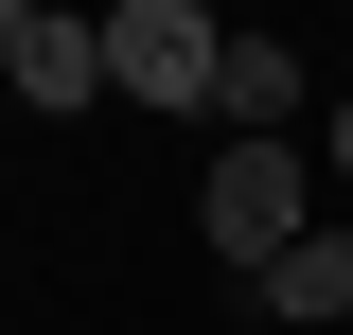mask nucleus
<instances>
[{"label": "nucleus", "mask_w": 353, "mask_h": 335, "mask_svg": "<svg viewBox=\"0 0 353 335\" xmlns=\"http://www.w3.org/2000/svg\"><path fill=\"white\" fill-rule=\"evenodd\" d=\"M212 71H230L212 0H106V88H124V106H194V124H212Z\"/></svg>", "instance_id": "nucleus-1"}, {"label": "nucleus", "mask_w": 353, "mask_h": 335, "mask_svg": "<svg viewBox=\"0 0 353 335\" xmlns=\"http://www.w3.org/2000/svg\"><path fill=\"white\" fill-rule=\"evenodd\" d=\"M194 212H212V247H230V265L265 283V265H283V247L318 230V194H301V141H212V176H194Z\"/></svg>", "instance_id": "nucleus-2"}, {"label": "nucleus", "mask_w": 353, "mask_h": 335, "mask_svg": "<svg viewBox=\"0 0 353 335\" xmlns=\"http://www.w3.org/2000/svg\"><path fill=\"white\" fill-rule=\"evenodd\" d=\"M301 106H318L301 53H283V36H230V71H212V141H283Z\"/></svg>", "instance_id": "nucleus-3"}, {"label": "nucleus", "mask_w": 353, "mask_h": 335, "mask_svg": "<svg viewBox=\"0 0 353 335\" xmlns=\"http://www.w3.org/2000/svg\"><path fill=\"white\" fill-rule=\"evenodd\" d=\"M88 88H106V18H71V0H53L36 36H18V106H53V124H71Z\"/></svg>", "instance_id": "nucleus-4"}, {"label": "nucleus", "mask_w": 353, "mask_h": 335, "mask_svg": "<svg viewBox=\"0 0 353 335\" xmlns=\"http://www.w3.org/2000/svg\"><path fill=\"white\" fill-rule=\"evenodd\" d=\"M265 318H353V230H301L265 265Z\"/></svg>", "instance_id": "nucleus-5"}, {"label": "nucleus", "mask_w": 353, "mask_h": 335, "mask_svg": "<svg viewBox=\"0 0 353 335\" xmlns=\"http://www.w3.org/2000/svg\"><path fill=\"white\" fill-rule=\"evenodd\" d=\"M36 18H53V0H0V88H18V36H36Z\"/></svg>", "instance_id": "nucleus-6"}, {"label": "nucleus", "mask_w": 353, "mask_h": 335, "mask_svg": "<svg viewBox=\"0 0 353 335\" xmlns=\"http://www.w3.org/2000/svg\"><path fill=\"white\" fill-rule=\"evenodd\" d=\"M318 159H336V176H353V88H336V106H318Z\"/></svg>", "instance_id": "nucleus-7"}]
</instances>
